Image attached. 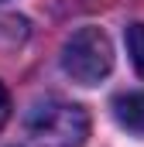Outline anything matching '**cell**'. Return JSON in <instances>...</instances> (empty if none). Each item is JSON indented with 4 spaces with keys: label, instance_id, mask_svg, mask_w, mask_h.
Segmentation results:
<instances>
[{
    "label": "cell",
    "instance_id": "1",
    "mask_svg": "<svg viewBox=\"0 0 144 147\" xmlns=\"http://www.w3.org/2000/svg\"><path fill=\"white\" fill-rule=\"evenodd\" d=\"M28 147H82L89 137V116L65 99H45L24 120Z\"/></svg>",
    "mask_w": 144,
    "mask_h": 147
},
{
    "label": "cell",
    "instance_id": "4",
    "mask_svg": "<svg viewBox=\"0 0 144 147\" xmlns=\"http://www.w3.org/2000/svg\"><path fill=\"white\" fill-rule=\"evenodd\" d=\"M124 38H127V51H130V62L137 65V72H144V24H130Z\"/></svg>",
    "mask_w": 144,
    "mask_h": 147
},
{
    "label": "cell",
    "instance_id": "2",
    "mask_svg": "<svg viewBox=\"0 0 144 147\" xmlns=\"http://www.w3.org/2000/svg\"><path fill=\"white\" fill-rule=\"evenodd\" d=\"M62 69L79 86H96L113 69V45L100 28H79L62 45Z\"/></svg>",
    "mask_w": 144,
    "mask_h": 147
},
{
    "label": "cell",
    "instance_id": "3",
    "mask_svg": "<svg viewBox=\"0 0 144 147\" xmlns=\"http://www.w3.org/2000/svg\"><path fill=\"white\" fill-rule=\"evenodd\" d=\"M113 116L124 130L144 134V92H127L113 99Z\"/></svg>",
    "mask_w": 144,
    "mask_h": 147
},
{
    "label": "cell",
    "instance_id": "5",
    "mask_svg": "<svg viewBox=\"0 0 144 147\" xmlns=\"http://www.w3.org/2000/svg\"><path fill=\"white\" fill-rule=\"evenodd\" d=\"M10 120V92H7V86L0 82V127Z\"/></svg>",
    "mask_w": 144,
    "mask_h": 147
}]
</instances>
